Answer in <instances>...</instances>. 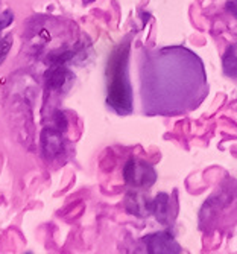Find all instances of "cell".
I'll list each match as a JSON object with an SVG mask.
<instances>
[{
    "instance_id": "6da1fadb",
    "label": "cell",
    "mask_w": 237,
    "mask_h": 254,
    "mask_svg": "<svg viewBox=\"0 0 237 254\" xmlns=\"http://www.w3.org/2000/svg\"><path fill=\"white\" fill-rule=\"evenodd\" d=\"M208 95L201 58L181 46L149 51L140 63L141 110L148 116H181Z\"/></svg>"
},
{
    "instance_id": "7a4b0ae2",
    "label": "cell",
    "mask_w": 237,
    "mask_h": 254,
    "mask_svg": "<svg viewBox=\"0 0 237 254\" xmlns=\"http://www.w3.org/2000/svg\"><path fill=\"white\" fill-rule=\"evenodd\" d=\"M129 43L120 44L111 54L107 67V102L118 114L132 111V88L128 76Z\"/></svg>"
},
{
    "instance_id": "3957f363",
    "label": "cell",
    "mask_w": 237,
    "mask_h": 254,
    "mask_svg": "<svg viewBox=\"0 0 237 254\" xmlns=\"http://www.w3.org/2000/svg\"><path fill=\"white\" fill-rule=\"evenodd\" d=\"M123 178L131 188L145 189V188H151L155 183L157 172L146 161L129 160L123 169Z\"/></svg>"
},
{
    "instance_id": "277c9868",
    "label": "cell",
    "mask_w": 237,
    "mask_h": 254,
    "mask_svg": "<svg viewBox=\"0 0 237 254\" xmlns=\"http://www.w3.org/2000/svg\"><path fill=\"white\" fill-rule=\"evenodd\" d=\"M41 148L46 158H55L64 151V137L62 129L51 127L44 128L41 132Z\"/></svg>"
},
{
    "instance_id": "5b68a950",
    "label": "cell",
    "mask_w": 237,
    "mask_h": 254,
    "mask_svg": "<svg viewBox=\"0 0 237 254\" xmlns=\"http://www.w3.org/2000/svg\"><path fill=\"white\" fill-rule=\"evenodd\" d=\"M148 247V251L152 254H171V253H181L179 245L175 242L172 235L169 233H154L143 239Z\"/></svg>"
},
{
    "instance_id": "8992f818",
    "label": "cell",
    "mask_w": 237,
    "mask_h": 254,
    "mask_svg": "<svg viewBox=\"0 0 237 254\" xmlns=\"http://www.w3.org/2000/svg\"><path fill=\"white\" fill-rule=\"evenodd\" d=\"M73 79V75L70 73L64 67H55L51 72L46 75V82H47V90L52 91H62L67 88Z\"/></svg>"
},
{
    "instance_id": "52a82bcc",
    "label": "cell",
    "mask_w": 237,
    "mask_h": 254,
    "mask_svg": "<svg viewBox=\"0 0 237 254\" xmlns=\"http://www.w3.org/2000/svg\"><path fill=\"white\" fill-rule=\"evenodd\" d=\"M126 202H132L134 205H126V209L129 210V213H134L137 216H146L151 215L154 210V202H149L146 199V196L138 195V193H129L126 196Z\"/></svg>"
},
{
    "instance_id": "ba28073f",
    "label": "cell",
    "mask_w": 237,
    "mask_h": 254,
    "mask_svg": "<svg viewBox=\"0 0 237 254\" xmlns=\"http://www.w3.org/2000/svg\"><path fill=\"white\" fill-rule=\"evenodd\" d=\"M157 221L161 224H168L171 212H169V195L168 193H158L154 201V210Z\"/></svg>"
},
{
    "instance_id": "9c48e42d",
    "label": "cell",
    "mask_w": 237,
    "mask_h": 254,
    "mask_svg": "<svg viewBox=\"0 0 237 254\" xmlns=\"http://www.w3.org/2000/svg\"><path fill=\"white\" fill-rule=\"evenodd\" d=\"M224 72L231 78H237V44L230 46L224 55Z\"/></svg>"
},
{
    "instance_id": "30bf717a",
    "label": "cell",
    "mask_w": 237,
    "mask_h": 254,
    "mask_svg": "<svg viewBox=\"0 0 237 254\" xmlns=\"http://www.w3.org/2000/svg\"><path fill=\"white\" fill-rule=\"evenodd\" d=\"M11 46H12V37L11 35H5V37L0 35V65H2V63L8 57V54L11 51Z\"/></svg>"
},
{
    "instance_id": "8fae6325",
    "label": "cell",
    "mask_w": 237,
    "mask_h": 254,
    "mask_svg": "<svg viewBox=\"0 0 237 254\" xmlns=\"http://www.w3.org/2000/svg\"><path fill=\"white\" fill-rule=\"evenodd\" d=\"M14 21V14H12V11H5L2 15H0V34H2V31L5 29V28H8L11 23Z\"/></svg>"
}]
</instances>
